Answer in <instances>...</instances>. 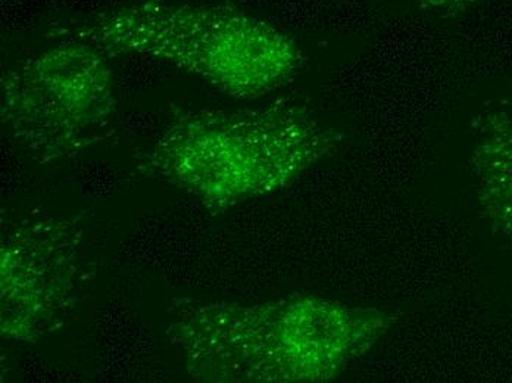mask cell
Returning a JSON list of instances; mask_svg holds the SVG:
<instances>
[{
  "label": "cell",
  "mask_w": 512,
  "mask_h": 383,
  "mask_svg": "<svg viewBox=\"0 0 512 383\" xmlns=\"http://www.w3.org/2000/svg\"><path fill=\"white\" fill-rule=\"evenodd\" d=\"M398 322L376 307L290 295L262 302L176 298L165 333L187 375L214 383H321L342 375Z\"/></svg>",
  "instance_id": "obj_1"
},
{
  "label": "cell",
  "mask_w": 512,
  "mask_h": 383,
  "mask_svg": "<svg viewBox=\"0 0 512 383\" xmlns=\"http://www.w3.org/2000/svg\"><path fill=\"white\" fill-rule=\"evenodd\" d=\"M343 136L298 101L243 110L179 111L140 158V170L211 214L273 195L332 157Z\"/></svg>",
  "instance_id": "obj_2"
},
{
  "label": "cell",
  "mask_w": 512,
  "mask_h": 383,
  "mask_svg": "<svg viewBox=\"0 0 512 383\" xmlns=\"http://www.w3.org/2000/svg\"><path fill=\"white\" fill-rule=\"evenodd\" d=\"M51 42L154 58L240 101H259L301 73V46L282 28L227 5L133 0L49 24Z\"/></svg>",
  "instance_id": "obj_3"
},
{
  "label": "cell",
  "mask_w": 512,
  "mask_h": 383,
  "mask_svg": "<svg viewBox=\"0 0 512 383\" xmlns=\"http://www.w3.org/2000/svg\"><path fill=\"white\" fill-rule=\"evenodd\" d=\"M106 56L89 43L61 40L3 71L2 127L31 160H68L108 136L117 93Z\"/></svg>",
  "instance_id": "obj_4"
},
{
  "label": "cell",
  "mask_w": 512,
  "mask_h": 383,
  "mask_svg": "<svg viewBox=\"0 0 512 383\" xmlns=\"http://www.w3.org/2000/svg\"><path fill=\"white\" fill-rule=\"evenodd\" d=\"M86 214H30L0 239V333L6 344H34L64 326L89 283Z\"/></svg>",
  "instance_id": "obj_5"
},
{
  "label": "cell",
  "mask_w": 512,
  "mask_h": 383,
  "mask_svg": "<svg viewBox=\"0 0 512 383\" xmlns=\"http://www.w3.org/2000/svg\"><path fill=\"white\" fill-rule=\"evenodd\" d=\"M471 186L496 238L512 249V101H495L473 124Z\"/></svg>",
  "instance_id": "obj_6"
},
{
  "label": "cell",
  "mask_w": 512,
  "mask_h": 383,
  "mask_svg": "<svg viewBox=\"0 0 512 383\" xmlns=\"http://www.w3.org/2000/svg\"><path fill=\"white\" fill-rule=\"evenodd\" d=\"M483 2L486 0H414L418 8L440 17H455L476 8Z\"/></svg>",
  "instance_id": "obj_7"
}]
</instances>
